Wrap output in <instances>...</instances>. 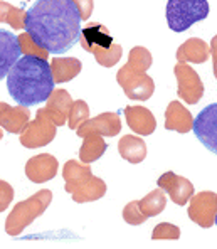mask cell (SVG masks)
Masks as SVG:
<instances>
[{
    "label": "cell",
    "instance_id": "cell-22",
    "mask_svg": "<svg viewBox=\"0 0 217 249\" xmlns=\"http://www.w3.org/2000/svg\"><path fill=\"white\" fill-rule=\"evenodd\" d=\"M51 69H53L54 81L61 84L74 79L83 69V64L76 57H54L51 61Z\"/></svg>",
    "mask_w": 217,
    "mask_h": 249
},
{
    "label": "cell",
    "instance_id": "cell-32",
    "mask_svg": "<svg viewBox=\"0 0 217 249\" xmlns=\"http://www.w3.org/2000/svg\"><path fill=\"white\" fill-rule=\"evenodd\" d=\"M0 190H2V202H0V211H5L7 206H9V202L12 200L14 197V190L12 187L7 184L5 180H0Z\"/></svg>",
    "mask_w": 217,
    "mask_h": 249
},
{
    "label": "cell",
    "instance_id": "cell-28",
    "mask_svg": "<svg viewBox=\"0 0 217 249\" xmlns=\"http://www.w3.org/2000/svg\"><path fill=\"white\" fill-rule=\"evenodd\" d=\"M121 54H123V49H121L120 44H113L109 49H105L101 53L94 54V59L103 68H111V66H115L121 59Z\"/></svg>",
    "mask_w": 217,
    "mask_h": 249
},
{
    "label": "cell",
    "instance_id": "cell-3",
    "mask_svg": "<svg viewBox=\"0 0 217 249\" xmlns=\"http://www.w3.org/2000/svg\"><path fill=\"white\" fill-rule=\"evenodd\" d=\"M62 177L66 180V192L71 194L72 200L78 204L93 202L101 199L106 194V184L99 177L91 174V168L88 165L69 160L62 168Z\"/></svg>",
    "mask_w": 217,
    "mask_h": 249
},
{
    "label": "cell",
    "instance_id": "cell-14",
    "mask_svg": "<svg viewBox=\"0 0 217 249\" xmlns=\"http://www.w3.org/2000/svg\"><path fill=\"white\" fill-rule=\"evenodd\" d=\"M57 168V159L51 153H40L32 159L27 160L25 163V175L31 182L34 184H42V182H49L56 177Z\"/></svg>",
    "mask_w": 217,
    "mask_h": 249
},
{
    "label": "cell",
    "instance_id": "cell-13",
    "mask_svg": "<svg viewBox=\"0 0 217 249\" xmlns=\"http://www.w3.org/2000/svg\"><path fill=\"white\" fill-rule=\"evenodd\" d=\"M121 131V120L116 113H101L94 118L86 120L79 124L76 135L84 138L90 133H98L101 137H116Z\"/></svg>",
    "mask_w": 217,
    "mask_h": 249
},
{
    "label": "cell",
    "instance_id": "cell-15",
    "mask_svg": "<svg viewBox=\"0 0 217 249\" xmlns=\"http://www.w3.org/2000/svg\"><path fill=\"white\" fill-rule=\"evenodd\" d=\"M81 46L86 53H91L94 56L96 53H101L105 49H109L113 46V37L109 31L101 24L90 22L84 25L81 31Z\"/></svg>",
    "mask_w": 217,
    "mask_h": 249
},
{
    "label": "cell",
    "instance_id": "cell-24",
    "mask_svg": "<svg viewBox=\"0 0 217 249\" xmlns=\"http://www.w3.org/2000/svg\"><path fill=\"white\" fill-rule=\"evenodd\" d=\"M108 145L103 140L101 135L98 133H90L84 137V142L79 148V159L83 163H91L94 160L101 159L103 153L106 152Z\"/></svg>",
    "mask_w": 217,
    "mask_h": 249
},
{
    "label": "cell",
    "instance_id": "cell-8",
    "mask_svg": "<svg viewBox=\"0 0 217 249\" xmlns=\"http://www.w3.org/2000/svg\"><path fill=\"white\" fill-rule=\"evenodd\" d=\"M116 81L123 88L125 94L130 100L146 101L152 98L153 91H155V83H153V79L146 72L135 71L128 64H125L118 71Z\"/></svg>",
    "mask_w": 217,
    "mask_h": 249
},
{
    "label": "cell",
    "instance_id": "cell-10",
    "mask_svg": "<svg viewBox=\"0 0 217 249\" xmlns=\"http://www.w3.org/2000/svg\"><path fill=\"white\" fill-rule=\"evenodd\" d=\"M217 215V194L211 190L199 192L190 199L189 206V217L200 228L209 229L216 224Z\"/></svg>",
    "mask_w": 217,
    "mask_h": 249
},
{
    "label": "cell",
    "instance_id": "cell-23",
    "mask_svg": "<svg viewBox=\"0 0 217 249\" xmlns=\"http://www.w3.org/2000/svg\"><path fill=\"white\" fill-rule=\"evenodd\" d=\"M118 152L127 162L140 163L146 157V145L140 137L135 135H125L118 142Z\"/></svg>",
    "mask_w": 217,
    "mask_h": 249
},
{
    "label": "cell",
    "instance_id": "cell-18",
    "mask_svg": "<svg viewBox=\"0 0 217 249\" xmlns=\"http://www.w3.org/2000/svg\"><path fill=\"white\" fill-rule=\"evenodd\" d=\"M125 116H127V123L135 133L138 135H152L157 128V120L153 113L145 106H127L125 108Z\"/></svg>",
    "mask_w": 217,
    "mask_h": 249
},
{
    "label": "cell",
    "instance_id": "cell-30",
    "mask_svg": "<svg viewBox=\"0 0 217 249\" xmlns=\"http://www.w3.org/2000/svg\"><path fill=\"white\" fill-rule=\"evenodd\" d=\"M180 237V229L174 224H168V222H162L158 224L152 232V239L153 241H160V239H179Z\"/></svg>",
    "mask_w": 217,
    "mask_h": 249
},
{
    "label": "cell",
    "instance_id": "cell-19",
    "mask_svg": "<svg viewBox=\"0 0 217 249\" xmlns=\"http://www.w3.org/2000/svg\"><path fill=\"white\" fill-rule=\"evenodd\" d=\"M194 128V118L190 111L180 101H170L165 109V130L189 133Z\"/></svg>",
    "mask_w": 217,
    "mask_h": 249
},
{
    "label": "cell",
    "instance_id": "cell-29",
    "mask_svg": "<svg viewBox=\"0 0 217 249\" xmlns=\"http://www.w3.org/2000/svg\"><path fill=\"white\" fill-rule=\"evenodd\" d=\"M19 41H20L22 54H24V56H39V57H42V59H47L49 53H47V51H44V49H40L37 44H36L31 39L29 32H24V34H20L19 36Z\"/></svg>",
    "mask_w": 217,
    "mask_h": 249
},
{
    "label": "cell",
    "instance_id": "cell-16",
    "mask_svg": "<svg viewBox=\"0 0 217 249\" xmlns=\"http://www.w3.org/2000/svg\"><path fill=\"white\" fill-rule=\"evenodd\" d=\"M22 47L17 36L10 34L7 31H0V78L9 76L10 69L20 61Z\"/></svg>",
    "mask_w": 217,
    "mask_h": 249
},
{
    "label": "cell",
    "instance_id": "cell-11",
    "mask_svg": "<svg viewBox=\"0 0 217 249\" xmlns=\"http://www.w3.org/2000/svg\"><path fill=\"white\" fill-rule=\"evenodd\" d=\"M194 133L207 150L217 155V103L200 109L194 120Z\"/></svg>",
    "mask_w": 217,
    "mask_h": 249
},
{
    "label": "cell",
    "instance_id": "cell-7",
    "mask_svg": "<svg viewBox=\"0 0 217 249\" xmlns=\"http://www.w3.org/2000/svg\"><path fill=\"white\" fill-rule=\"evenodd\" d=\"M56 126L57 124L49 118L46 109L40 108L36 113V118L20 133L19 142L25 148H39V146L49 145L56 137Z\"/></svg>",
    "mask_w": 217,
    "mask_h": 249
},
{
    "label": "cell",
    "instance_id": "cell-4",
    "mask_svg": "<svg viewBox=\"0 0 217 249\" xmlns=\"http://www.w3.org/2000/svg\"><path fill=\"white\" fill-rule=\"evenodd\" d=\"M51 200H53V192L44 189L36 192L29 199L17 202V206L12 209L5 221V232L9 236H19L29 224H32L39 215L46 212Z\"/></svg>",
    "mask_w": 217,
    "mask_h": 249
},
{
    "label": "cell",
    "instance_id": "cell-12",
    "mask_svg": "<svg viewBox=\"0 0 217 249\" xmlns=\"http://www.w3.org/2000/svg\"><path fill=\"white\" fill-rule=\"evenodd\" d=\"M157 184L158 189L163 190L172 199V202H175L177 206H185L196 196L192 182L187 180L185 177H180V175L174 174V172H165L163 175H160Z\"/></svg>",
    "mask_w": 217,
    "mask_h": 249
},
{
    "label": "cell",
    "instance_id": "cell-26",
    "mask_svg": "<svg viewBox=\"0 0 217 249\" xmlns=\"http://www.w3.org/2000/svg\"><path fill=\"white\" fill-rule=\"evenodd\" d=\"M152 62H153V57H152V54H150V51L146 49V47L137 46L128 54L127 64L130 66L131 69H135V71L146 72L150 69V66H152Z\"/></svg>",
    "mask_w": 217,
    "mask_h": 249
},
{
    "label": "cell",
    "instance_id": "cell-33",
    "mask_svg": "<svg viewBox=\"0 0 217 249\" xmlns=\"http://www.w3.org/2000/svg\"><path fill=\"white\" fill-rule=\"evenodd\" d=\"M211 56H212V62H214V76L217 79V36H214L211 41Z\"/></svg>",
    "mask_w": 217,
    "mask_h": 249
},
{
    "label": "cell",
    "instance_id": "cell-27",
    "mask_svg": "<svg viewBox=\"0 0 217 249\" xmlns=\"http://www.w3.org/2000/svg\"><path fill=\"white\" fill-rule=\"evenodd\" d=\"M86 120H90V106L83 100L74 101L71 111H69V120H68L69 128L71 130H78L79 124L84 123Z\"/></svg>",
    "mask_w": 217,
    "mask_h": 249
},
{
    "label": "cell",
    "instance_id": "cell-31",
    "mask_svg": "<svg viewBox=\"0 0 217 249\" xmlns=\"http://www.w3.org/2000/svg\"><path fill=\"white\" fill-rule=\"evenodd\" d=\"M72 2L76 3V7H78L79 14H81V19L83 20H88L91 17V14H93V0H72Z\"/></svg>",
    "mask_w": 217,
    "mask_h": 249
},
{
    "label": "cell",
    "instance_id": "cell-1",
    "mask_svg": "<svg viewBox=\"0 0 217 249\" xmlns=\"http://www.w3.org/2000/svg\"><path fill=\"white\" fill-rule=\"evenodd\" d=\"M81 20L72 0H37L27 10L25 32L40 49L64 54L81 39Z\"/></svg>",
    "mask_w": 217,
    "mask_h": 249
},
{
    "label": "cell",
    "instance_id": "cell-34",
    "mask_svg": "<svg viewBox=\"0 0 217 249\" xmlns=\"http://www.w3.org/2000/svg\"><path fill=\"white\" fill-rule=\"evenodd\" d=\"M216 226H217V215H216Z\"/></svg>",
    "mask_w": 217,
    "mask_h": 249
},
{
    "label": "cell",
    "instance_id": "cell-25",
    "mask_svg": "<svg viewBox=\"0 0 217 249\" xmlns=\"http://www.w3.org/2000/svg\"><path fill=\"white\" fill-rule=\"evenodd\" d=\"M25 17H27V10L17 9V7L10 5L9 2H0V20L2 24H9L10 27L22 31L25 29Z\"/></svg>",
    "mask_w": 217,
    "mask_h": 249
},
{
    "label": "cell",
    "instance_id": "cell-5",
    "mask_svg": "<svg viewBox=\"0 0 217 249\" xmlns=\"http://www.w3.org/2000/svg\"><path fill=\"white\" fill-rule=\"evenodd\" d=\"M167 24L174 32H183L209 16L207 0H168Z\"/></svg>",
    "mask_w": 217,
    "mask_h": 249
},
{
    "label": "cell",
    "instance_id": "cell-2",
    "mask_svg": "<svg viewBox=\"0 0 217 249\" xmlns=\"http://www.w3.org/2000/svg\"><path fill=\"white\" fill-rule=\"evenodd\" d=\"M54 83L51 64L39 56H22L7 76L9 94L25 108L49 100Z\"/></svg>",
    "mask_w": 217,
    "mask_h": 249
},
{
    "label": "cell",
    "instance_id": "cell-9",
    "mask_svg": "<svg viewBox=\"0 0 217 249\" xmlns=\"http://www.w3.org/2000/svg\"><path fill=\"white\" fill-rule=\"evenodd\" d=\"M174 72L175 79H177L179 98L187 105H197L204 96V84L199 78L197 71L190 68L187 62H177Z\"/></svg>",
    "mask_w": 217,
    "mask_h": 249
},
{
    "label": "cell",
    "instance_id": "cell-20",
    "mask_svg": "<svg viewBox=\"0 0 217 249\" xmlns=\"http://www.w3.org/2000/svg\"><path fill=\"white\" fill-rule=\"evenodd\" d=\"M74 101L71 100V94L64 89H54V93L51 94V98L47 100L46 113L49 115V118L53 120L57 126H62L66 123V120H69V111L72 108Z\"/></svg>",
    "mask_w": 217,
    "mask_h": 249
},
{
    "label": "cell",
    "instance_id": "cell-21",
    "mask_svg": "<svg viewBox=\"0 0 217 249\" xmlns=\"http://www.w3.org/2000/svg\"><path fill=\"white\" fill-rule=\"evenodd\" d=\"M211 57V46L199 37L187 39L185 42L177 49V61L179 62H194L202 64Z\"/></svg>",
    "mask_w": 217,
    "mask_h": 249
},
{
    "label": "cell",
    "instance_id": "cell-6",
    "mask_svg": "<svg viewBox=\"0 0 217 249\" xmlns=\"http://www.w3.org/2000/svg\"><path fill=\"white\" fill-rule=\"evenodd\" d=\"M167 199L165 192L162 189H155L150 194H146L143 199L131 200L123 209V219L130 226H140L150 217H155L165 209Z\"/></svg>",
    "mask_w": 217,
    "mask_h": 249
},
{
    "label": "cell",
    "instance_id": "cell-17",
    "mask_svg": "<svg viewBox=\"0 0 217 249\" xmlns=\"http://www.w3.org/2000/svg\"><path fill=\"white\" fill-rule=\"evenodd\" d=\"M31 123V116L25 106H10L0 103V124L9 133H22L25 126Z\"/></svg>",
    "mask_w": 217,
    "mask_h": 249
}]
</instances>
